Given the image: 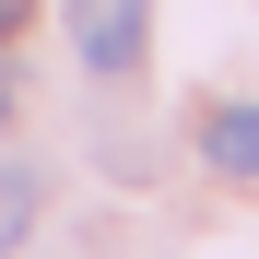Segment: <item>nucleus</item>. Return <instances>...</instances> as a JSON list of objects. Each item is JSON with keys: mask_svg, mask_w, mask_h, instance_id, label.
<instances>
[{"mask_svg": "<svg viewBox=\"0 0 259 259\" xmlns=\"http://www.w3.org/2000/svg\"><path fill=\"white\" fill-rule=\"evenodd\" d=\"M142 12H153V0H82V71H106V82L142 71V35H153Z\"/></svg>", "mask_w": 259, "mask_h": 259, "instance_id": "nucleus-1", "label": "nucleus"}, {"mask_svg": "<svg viewBox=\"0 0 259 259\" xmlns=\"http://www.w3.org/2000/svg\"><path fill=\"white\" fill-rule=\"evenodd\" d=\"M200 165L212 177H259V106H212L200 118Z\"/></svg>", "mask_w": 259, "mask_h": 259, "instance_id": "nucleus-2", "label": "nucleus"}, {"mask_svg": "<svg viewBox=\"0 0 259 259\" xmlns=\"http://www.w3.org/2000/svg\"><path fill=\"white\" fill-rule=\"evenodd\" d=\"M35 200H48V177H35V165H0V259L35 236Z\"/></svg>", "mask_w": 259, "mask_h": 259, "instance_id": "nucleus-3", "label": "nucleus"}, {"mask_svg": "<svg viewBox=\"0 0 259 259\" xmlns=\"http://www.w3.org/2000/svg\"><path fill=\"white\" fill-rule=\"evenodd\" d=\"M24 12H35V0H0V48H12V35H24Z\"/></svg>", "mask_w": 259, "mask_h": 259, "instance_id": "nucleus-4", "label": "nucleus"}, {"mask_svg": "<svg viewBox=\"0 0 259 259\" xmlns=\"http://www.w3.org/2000/svg\"><path fill=\"white\" fill-rule=\"evenodd\" d=\"M0 118H12V82H0Z\"/></svg>", "mask_w": 259, "mask_h": 259, "instance_id": "nucleus-5", "label": "nucleus"}]
</instances>
